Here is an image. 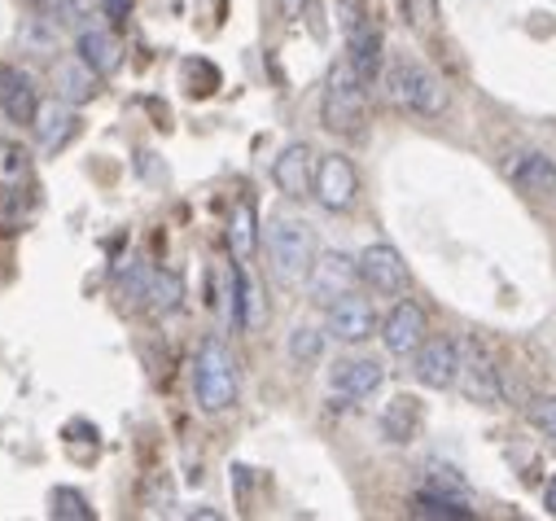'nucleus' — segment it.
Instances as JSON below:
<instances>
[{
    "label": "nucleus",
    "mask_w": 556,
    "mask_h": 521,
    "mask_svg": "<svg viewBox=\"0 0 556 521\" xmlns=\"http://www.w3.org/2000/svg\"><path fill=\"white\" fill-rule=\"evenodd\" d=\"M316 154H312V145L307 141H294V145H286L281 154H276V163H271V185L281 189L290 202H303V198H312L316 193Z\"/></svg>",
    "instance_id": "9b49d317"
},
{
    "label": "nucleus",
    "mask_w": 556,
    "mask_h": 521,
    "mask_svg": "<svg viewBox=\"0 0 556 521\" xmlns=\"http://www.w3.org/2000/svg\"><path fill=\"white\" fill-rule=\"evenodd\" d=\"M416 421H421V408H416V399L399 395V399H390V408L381 412V434H386L390 443H412Z\"/></svg>",
    "instance_id": "4be33fe9"
},
{
    "label": "nucleus",
    "mask_w": 556,
    "mask_h": 521,
    "mask_svg": "<svg viewBox=\"0 0 556 521\" xmlns=\"http://www.w3.org/2000/svg\"><path fill=\"white\" fill-rule=\"evenodd\" d=\"M530 417H534V425H539V434L556 447V395H543V399H534V408H530Z\"/></svg>",
    "instance_id": "bb28decb"
},
{
    "label": "nucleus",
    "mask_w": 556,
    "mask_h": 521,
    "mask_svg": "<svg viewBox=\"0 0 556 521\" xmlns=\"http://www.w3.org/2000/svg\"><path fill=\"white\" fill-rule=\"evenodd\" d=\"M456 368H460V342L452 338H430L421 342V351H416V381L430 385V390H452L456 385Z\"/></svg>",
    "instance_id": "4468645a"
},
{
    "label": "nucleus",
    "mask_w": 556,
    "mask_h": 521,
    "mask_svg": "<svg viewBox=\"0 0 556 521\" xmlns=\"http://www.w3.org/2000/svg\"><path fill=\"white\" fill-rule=\"evenodd\" d=\"M185 303V281L176 272H154L150 290H146V312L150 316H172Z\"/></svg>",
    "instance_id": "5701e85b"
},
{
    "label": "nucleus",
    "mask_w": 556,
    "mask_h": 521,
    "mask_svg": "<svg viewBox=\"0 0 556 521\" xmlns=\"http://www.w3.org/2000/svg\"><path fill=\"white\" fill-rule=\"evenodd\" d=\"M325 312H329V316H325V333H329L333 342L359 346V342H368V338L377 333V307H372L368 298H359L355 290L342 294L338 303H329Z\"/></svg>",
    "instance_id": "1a4fd4ad"
},
{
    "label": "nucleus",
    "mask_w": 556,
    "mask_h": 521,
    "mask_svg": "<svg viewBox=\"0 0 556 521\" xmlns=\"http://www.w3.org/2000/svg\"><path fill=\"white\" fill-rule=\"evenodd\" d=\"M303 5H307V0H281V10H286V18H299V14H303Z\"/></svg>",
    "instance_id": "c85d7f7f"
},
{
    "label": "nucleus",
    "mask_w": 556,
    "mask_h": 521,
    "mask_svg": "<svg viewBox=\"0 0 556 521\" xmlns=\"http://www.w3.org/2000/svg\"><path fill=\"white\" fill-rule=\"evenodd\" d=\"M359 281L372 290V294H386V298H399L407 290V264L403 254L390 245V241H372L359 250Z\"/></svg>",
    "instance_id": "6e6552de"
},
{
    "label": "nucleus",
    "mask_w": 556,
    "mask_h": 521,
    "mask_svg": "<svg viewBox=\"0 0 556 521\" xmlns=\"http://www.w3.org/2000/svg\"><path fill=\"white\" fill-rule=\"evenodd\" d=\"M258 215H254V202H237L232 206V219H228V245H232V258L237 264H250L254 250H258Z\"/></svg>",
    "instance_id": "aec40b11"
},
{
    "label": "nucleus",
    "mask_w": 556,
    "mask_h": 521,
    "mask_svg": "<svg viewBox=\"0 0 556 521\" xmlns=\"http://www.w3.org/2000/svg\"><path fill=\"white\" fill-rule=\"evenodd\" d=\"M390 97L399 110L416 114V118H439L447 110V84L426 66V62H412V58H394L390 62Z\"/></svg>",
    "instance_id": "20e7f679"
},
{
    "label": "nucleus",
    "mask_w": 556,
    "mask_h": 521,
    "mask_svg": "<svg viewBox=\"0 0 556 521\" xmlns=\"http://www.w3.org/2000/svg\"><path fill=\"white\" fill-rule=\"evenodd\" d=\"M36 84L27 71L18 66H0V110H5L14 123H31L36 118Z\"/></svg>",
    "instance_id": "a211bd4d"
},
{
    "label": "nucleus",
    "mask_w": 556,
    "mask_h": 521,
    "mask_svg": "<svg viewBox=\"0 0 556 521\" xmlns=\"http://www.w3.org/2000/svg\"><path fill=\"white\" fill-rule=\"evenodd\" d=\"M258 325H263L258 285H254V277H245L241 264H237V329H258Z\"/></svg>",
    "instance_id": "b1692460"
},
{
    "label": "nucleus",
    "mask_w": 556,
    "mask_h": 521,
    "mask_svg": "<svg viewBox=\"0 0 556 521\" xmlns=\"http://www.w3.org/2000/svg\"><path fill=\"white\" fill-rule=\"evenodd\" d=\"M504 171L521 193H534V198H552L556 193V163L547 154H539V150H517L504 163Z\"/></svg>",
    "instance_id": "2eb2a0df"
},
{
    "label": "nucleus",
    "mask_w": 556,
    "mask_h": 521,
    "mask_svg": "<svg viewBox=\"0 0 556 521\" xmlns=\"http://www.w3.org/2000/svg\"><path fill=\"white\" fill-rule=\"evenodd\" d=\"M543 508H547V512L556 517V478H552V482L543 486Z\"/></svg>",
    "instance_id": "cd10ccee"
},
{
    "label": "nucleus",
    "mask_w": 556,
    "mask_h": 521,
    "mask_svg": "<svg viewBox=\"0 0 556 521\" xmlns=\"http://www.w3.org/2000/svg\"><path fill=\"white\" fill-rule=\"evenodd\" d=\"M97 88H101V75H97L79 53H75V58H62V62L53 66V92H58L62 101L84 105V101L97 97Z\"/></svg>",
    "instance_id": "f3484780"
},
{
    "label": "nucleus",
    "mask_w": 556,
    "mask_h": 521,
    "mask_svg": "<svg viewBox=\"0 0 556 521\" xmlns=\"http://www.w3.org/2000/svg\"><path fill=\"white\" fill-rule=\"evenodd\" d=\"M75 53H79L97 75H114L118 62H123V45H118V36L105 31V27H84L79 40H75Z\"/></svg>",
    "instance_id": "6ab92c4d"
},
{
    "label": "nucleus",
    "mask_w": 556,
    "mask_h": 521,
    "mask_svg": "<svg viewBox=\"0 0 556 521\" xmlns=\"http://www.w3.org/2000/svg\"><path fill=\"white\" fill-rule=\"evenodd\" d=\"M412 517H430V521H465V517H473V508L465 504V495L421 491V495L412 499Z\"/></svg>",
    "instance_id": "412c9836"
},
{
    "label": "nucleus",
    "mask_w": 556,
    "mask_h": 521,
    "mask_svg": "<svg viewBox=\"0 0 556 521\" xmlns=\"http://www.w3.org/2000/svg\"><path fill=\"white\" fill-rule=\"evenodd\" d=\"M346 58L368 84L381 75V31L368 18H346Z\"/></svg>",
    "instance_id": "dca6fc26"
},
{
    "label": "nucleus",
    "mask_w": 556,
    "mask_h": 521,
    "mask_svg": "<svg viewBox=\"0 0 556 521\" xmlns=\"http://www.w3.org/2000/svg\"><path fill=\"white\" fill-rule=\"evenodd\" d=\"M325 211H333V215H346L351 206H355V198H359V171H355V163L346 158V154H325L320 163H316V193H312Z\"/></svg>",
    "instance_id": "0eeeda50"
},
{
    "label": "nucleus",
    "mask_w": 556,
    "mask_h": 521,
    "mask_svg": "<svg viewBox=\"0 0 556 521\" xmlns=\"http://www.w3.org/2000/svg\"><path fill=\"white\" fill-rule=\"evenodd\" d=\"M329 385H333V399H342V404H364V399H372L377 390L386 385V368H381V359L351 355V359H338V364H333Z\"/></svg>",
    "instance_id": "9d476101"
},
{
    "label": "nucleus",
    "mask_w": 556,
    "mask_h": 521,
    "mask_svg": "<svg viewBox=\"0 0 556 521\" xmlns=\"http://www.w3.org/2000/svg\"><path fill=\"white\" fill-rule=\"evenodd\" d=\"M456 385L469 404H500L504 399V385H500V368L491 359V351L478 338H460V368H456Z\"/></svg>",
    "instance_id": "39448f33"
},
{
    "label": "nucleus",
    "mask_w": 556,
    "mask_h": 521,
    "mask_svg": "<svg viewBox=\"0 0 556 521\" xmlns=\"http://www.w3.org/2000/svg\"><path fill=\"white\" fill-rule=\"evenodd\" d=\"M325 355V333L316 329V325H294V333H290V359L294 364H316Z\"/></svg>",
    "instance_id": "a878e982"
},
{
    "label": "nucleus",
    "mask_w": 556,
    "mask_h": 521,
    "mask_svg": "<svg viewBox=\"0 0 556 521\" xmlns=\"http://www.w3.org/2000/svg\"><path fill=\"white\" fill-rule=\"evenodd\" d=\"M320 118L333 137H359L368 123V79L351 66V58H338L325 79Z\"/></svg>",
    "instance_id": "f03ea898"
},
{
    "label": "nucleus",
    "mask_w": 556,
    "mask_h": 521,
    "mask_svg": "<svg viewBox=\"0 0 556 521\" xmlns=\"http://www.w3.org/2000/svg\"><path fill=\"white\" fill-rule=\"evenodd\" d=\"M355 281H359V258H351L342 250H320L312 264V277H307V294L316 307H329L342 294H351Z\"/></svg>",
    "instance_id": "423d86ee"
},
{
    "label": "nucleus",
    "mask_w": 556,
    "mask_h": 521,
    "mask_svg": "<svg viewBox=\"0 0 556 521\" xmlns=\"http://www.w3.org/2000/svg\"><path fill=\"white\" fill-rule=\"evenodd\" d=\"M426 342V312L416 307L412 298H399L390 307V316L381 320V346L390 355H416Z\"/></svg>",
    "instance_id": "ddd939ff"
},
{
    "label": "nucleus",
    "mask_w": 556,
    "mask_h": 521,
    "mask_svg": "<svg viewBox=\"0 0 556 521\" xmlns=\"http://www.w3.org/2000/svg\"><path fill=\"white\" fill-rule=\"evenodd\" d=\"M31 132H36V145H40L45 154H58V150H66V145L75 141V132H79V110L53 92L49 101L36 105Z\"/></svg>",
    "instance_id": "f8f14e48"
},
{
    "label": "nucleus",
    "mask_w": 556,
    "mask_h": 521,
    "mask_svg": "<svg viewBox=\"0 0 556 521\" xmlns=\"http://www.w3.org/2000/svg\"><path fill=\"white\" fill-rule=\"evenodd\" d=\"M114 5H118V0H114Z\"/></svg>",
    "instance_id": "c756f323"
},
{
    "label": "nucleus",
    "mask_w": 556,
    "mask_h": 521,
    "mask_svg": "<svg viewBox=\"0 0 556 521\" xmlns=\"http://www.w3.org/2000/svg\"><path fill=\"white\" fill-rule=\"evenodd\" d=\"M263 254H267V268H271V277H276V285L294 290V285H307L320 245H316V232H312L307 219H299V215H276V219L263 228Z\"/></svg>",
    "instance_id": "f257e3e1"
},
{
    "label": "nucleus",
    "mask_w": 556,
    "mask_h": 521,
    "mask_svg": "<svg viewBox=\"0 0 556 521\" xmlns=\"http://www.w3.org/2000/svg\"><path fill=\"white\" fill-rule=\"evenodd\" d=\"M241 395V377H237V359L219 338H206L193 355V399L202 412L219 417L237 404Z\"/></svg>",
    "instance_id": "7ed1b4c3"
},
{
    "label": "nucleus",
    "mask_w": 556,
    "mask_h": 521,
    "mask_svg": "<svg viewBox=\"0 0 556 521\" xmlns=\"http://www.w3.org/2000/svg\"><path fill=\"white\" fill-rule=\"evenodd\" d=\"M49 512H53L58 521H92V504H88V495L75 491V486H53V491H49Z\"/></svg>",
    "instance_id": "393cba45"
}]
</instances>
